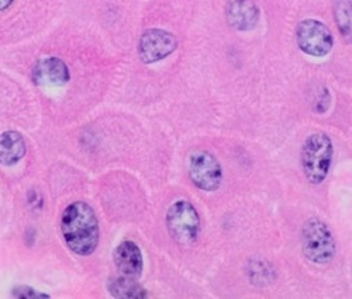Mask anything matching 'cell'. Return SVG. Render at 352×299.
Returning a JSON list of instances; mask_svg holds the SVG:
<instances>
[{"instance_id": "6da1fadb", "label": "cell", "mask_w": 352, "mask_h": 299, "mask_svg": "<svg viewBox=\"0 0 352 299\" xmlns=\"http://www.w3.org/2000/svg\"><path fill=\"white\" fill-rule=\"evenodd\" d=\"M61 232L69 250L78 256H91L95 253L100 229L95 209L85 201L69 204L61 217Z\"/></svg>"}, {"instance_id": "7a4b0ae2", "label": "cell", "mask_w": 352, "mask_h": 299, "mask_svg": "<svg viewBox=\"0 0 352 299\" xmlns=\"http://www.w3.org/2000/svg\"><path fill=\"white\" fill-rule=\"evenodd\" d=\"M334 156L331 138L324 132L311 134L303 143L300 162L305 177L310 184H321L326 180Z\"/></svg>"}, {"instance_id": "3957f363", "label": "cell", "mask_w": 352, "mask_h": 299, "mask_svg": "<svg viewBox=\"0 0 352 299\" xmlns=\"http://www.w3.org/2000/svg\"><path fill=\"white\" fill-rule=\"evenodd\" d=\"M302 250L305 257L314 264L330 263L337 250L331 229L320 218H310L302 229Z\"/></svg>"}, {"instance_id": "277c9868", "label": "cell", "mask_w": 352, "mask_h": 299, "mask_svg": "<svg viewBox=\"0 0 352 299\" xmlns=\"http://www.w3.org/2000/svg\"><path fill=\"white\" fill-rule=\"evenodd\" d=\"M166 228L173 241L181 246L196 243L200 233L197 209L188 200L175 201L166 211Z\"/></svg>"}, {"instance_id": "5b68a950", "label": "cell", "mask_w": 352, "mask_h": 299, "mask_svg": "<svg viewBox=\"0 0 352 299\" xmlns=\"http://www.w3.org/2000/svg\"><path fill=\"white\" fill-rule=\"evenodd\" d=\"M296 41L300 51L316 58L329 55L334 45L331 29L314 19H307L298 24Z\"/></svg>"}, {"instance_id": "8992f818", "label": "cell", "mask_w": 352, "mask_h": 299, "mask_svg": "<svg viewBox=\"0 0 352 299\" xmlns=\"http://www.w3.org/2000/svg\"><path fill=\"white\" fill-rule=\"evenodd\" d=\"M189 177L201 191H217L223 182V169L219 159L206 151H197L189 158Z\"/></svg>"}, {"instance_id": "52a82bcc", "label": "cell", "mask_w": 352, "mask_h": 299, "mask_svg": "<svg viewBox=\"0 0 352 299\" xmlns=\"http://www.w3.org/2000/svg\"><path fill=\"white\" fill-rule=\"evenodd\" d=\"M178 47L173 34L161 28H150L142 33L138 43L140 59L146 64H155L169 56Z\"/></svg>"}, {"instance_id": "ba28073f", "label": "cell", "mask_w": 352, "mask_h": 299, "mask_svg": "<svg viewBox=\"0 0 352 299\" xmlns=\"http://www.w3.org/2000/svg\"><path fill=\"white\" fill-rule=\"evenodd\" d=\"M261 12L255 0H227L226 19L237 32H250L259 23Z\"/></svg>"}, {"instance_id": "9c48e42d", "label": "cell", "mask_w": 352, "mask_h": 299, "mask_svg": "<svg viewBox=\"0 0 352 299\" xmlns=\"http://www.w3.org/2000/svg\"><path fill=\"white\" fill-rule=\"evenodd\" d=\"M113 261L117 272H119V276L131 278V280H138L141 277L142 268H144V260H142V253L135 242L133 241L122 242L114 250Z\"/></svg>"}, {"instance_id": "30bf717a", "label": "cell", "mask_w": 352, "mask_h": 299, "mask_svg": "<svg viewBox=\"0 0 352 299\" xmlns=\"http://www.w3.org/2000/svg\"><path fill=\"white\" fill-rule=\"evenodd\" d=\"M69 79L68 65L55 56L41 59L33 71V82L37 86H64Z\"/></svg>"}, {"instance_id": "8fae6325", "label": "cell", "mask_w": 352, "mask_h": 299, "mask_svg": "<svg viewBox=\"0 0 352 299\" xmlns=\"http://www.w3.org/2000/svg\"><path fill=\"white\" fill-rule=\"evenodd\" d=\"M25 142L19 132L6 131L0 135V165L13 166L25 156Z\"/></svg>"}, {"instance_id": "7c38bea8", "label": "cell", "mask_w": 352, "mask_h": 299, "mask_svg": "<svg viewBox=\"0 0 352 299\" xmlns=\"http://www.w3.org/2000/svg\"><path fill=\"white\" fill-rule=\"evenodd\" d=\"M107 289L114 298H126V299H144L148 296V292L144 289L138 280L126 278L122 276H114L107 283Z\"/></svg>"}, {"instance_id": "4fadbf2b", "label": "cell", "mask_w": 352, "mask_h": 299, "mask_svg": "<svg viewBox=\"0 0 352 299\" xmlns=\"http://www.w3.org/2000/svg\"><path fill=\"white\" fill-rule=\"evenodd\" d=\"M334 17L344 37H351V0H336Z\"/></svg>"}, {"instance_id": "5bb4252c", "label": "cell", "mask_w": 352, "mask_h": 299, "mask_svg": "<svg viewBox=\"0 0 352 299\" xmlns=\"http://www.w3.org/2000/svg\"><path fill=\"white\" fill-rule=\"evenodd\" d=\"M12 296L13 298H20V299H48L51 298L48 294L40 292L28 285H17L12 289Z\"/></svg>"}, {"instance_id": "9a60e30c", "label": "cell", "mask_w": 352, "mask_h": 299, "mask_svg": "<svg viewBox=\"0 0 352 299\" xmlns=\"http://www.w3.org/2000/svg\"><path fill=\"white\" fill-rule=\"evenodd\" d=\"M13 2H14V0H0V12L6 10L9 6H12Z\"/></svg>"}]
</instances>
